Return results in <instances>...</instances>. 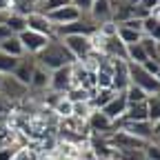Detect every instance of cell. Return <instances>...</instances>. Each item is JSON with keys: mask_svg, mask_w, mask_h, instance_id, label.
<instances>
[{"mask_svg": "<svg viewBox=\"0 0 160 160\" xmlns=\"http://www.w3.org/2000/svg\"><path fill=\"white\" fill-rule=\"evenodd\" d=\"M33 58H36V65L42 67V69H47V71H56L60 67H69V65L76 62V58L69 53V49L62 45V40H60L58 36L49 38L47 47L40 51V53H36Z\"/></svg>", "mask_w": 160, "mask_h": 160, "instance_id": "6da1fadb", "label": "cell"}, {"mask_svg": "<svg viewBox=\"0 0 160 160\" xmlns=\"http://www.w3.org/2000/svg\"><path fill=\"white\" fill-rule=\"evenodd\" d=\"M127 69H129V85L142 89L147 96H156L160 93V82L142 69V65H136V62H127Z\"/></svg>", "mask_w": 160, "mask_h": 160, "instance_id": "7a4b0ae2", "label": "cell"}, {"mask_svg": "<svg viewBox=\"0 0 160 160\" xmlns=\"http://www.w3.org/2000/svg\"><path fill=\"white\" fill-rule=\"evenodd\" d=\"M0 96H2L11 107L25 102L29 98V87L22 85L20 80H16L13 76H2V82H0Z\"/></svg>", "mask_w": 160, "mask_h": 160, "instance_id": "3957f363", "label": "cell"}, {"mask_svg": "<svg viewBox=\"0 0 160 160\" xmlns=\"http://www.w3.org/2000/svg\"><path fill=\"white\" fill-rule=\"evenodd\" d=\"M60 40H62V45L69 49V53L76 58V62H85L87 58L93 56L91 38H87V36H65Z\"/></svg>", "mask_w": 160, "mask_h": 160, "instance_id": "277c9868", "label": "cell"}, {"mask_svg": "<svg viewBox=\"0 0 160 160\" xmlns=\"http://www.w3.org/2000/svg\"><path fill=\"white\" fill-rule=\"evenodd\" d=\"M53 31H56L58 38H65V36H87V38H91L98 31V27H96V22L89 16H82L80 20H76V22H69V25H62V27H53Z\"/></svg>", "mask_w": 160, "mask_h": 160, "instance_id": "5b68a950", "label": "cell"}, {"mask_svg": "<svg viewBox=\"0 0 160 160\" xmlns=\"http://www.w3.org/2000/svg\"><path fill=\"white\" fill-rule=\"evenodd\" d=\"M18 40H20V45H22V49H25L27 56H36V53H40V51L47 47V42H49V38H47V36L36 33V31H29V29H25L22 33H20Z\"/></svg>", "mask_w": 160, "mask_h": 160, "instance_id": "8992f818", "label": "cell"}, {"mask_svg": "<svg viewBox=\"0 0 160 160\" xmlns=\"http://www.w3.org/2000/svg\"><path fill=\"white\" fill-rule=\"evenodd\" d=\"M116 129L127 131L133 138L142 140V142H151L153 140V125L149 120H142V122H116Z\"/></svg>", "mask_w": 160, "mask_h": 160, "instance_id": "52a82bcc", "label": "cell"}, {"mask_svg": "<svg viewBox=\"0 0 160 160\" xmlns=\"http://www.w3.org/2000/svg\"><path fill=\"white\" fill-rule=\"evenodd\" d=\"M47 20L53 25V27H62V25H69V22H76V20L82 18V13H80V9H76L73 5H67V7H60L51 13H45Z\"/></svg>", "mask_w": 160, "mask_h": 160, "instance_id": "ba28073f", "label": "cell"}, {"mask_svg": "<svg viewBox=\"0 0 160 160\" xmlns=\"http://www.w3.org/2000/svg\"><path fill=\"white\" fill-rule=\"evenodd\" d=\"M127 107H129V105H127V96H125V91H118V93H116L100 111H102V113L111 120V122H118V120L125 116Z\"/></svg>", "mask_w": 160, "mask_h": 160, "instance_id": "9c48e42d", "label": "cell"}, {"mask_svg": "<svg viewBox=\"0 0 160 160\" xmlns=\"http://www.w3.org/2000/svg\"><path fill=\"white\" fill-rule=\"evenodd\" d=\"M71 89V65L69 67H60L56 71H51V80H49V91L53 93H67Z\"/></svg>", "mask_w": 160, "mask_h": 160, "instance_id": "30bf717a", "label": "cell"}, {"mask_svg": "<svg viewBox=\"0 0 160 160\" xmlns=\"http://www.w3.org/2000/svg\"><path fill=\"white\" fill-rule=\"evenodd\" d=\"M89 18L96 22V27L113 22V13H111V7H109V0H93L91 9H89Z\"/></svg>", "mask_w": 160, "mask_h": 160, "instance_id": "8fae6325", "label": "cell"}, {"mask_svg": "<svg viewBox=\"0 0 160 160\" xmlns=\"http://www.w3.org/2000/svg\"><path fill=\"white\" fill-rule=\"evenodd\" d=\"M49 80H51V71L38 67L33 69V76L29 80V96H40V93H47L49 91Z\"/></svg>", "mask_w": 160, "mask_h": 160, "instance_id": "7c38bea8", "label": "cell"}, {"mask_svg": "<svg viewBox=\"0 0 160 160\" xmlns=\"http://www.w3.org/2000/svg\"><path fill=\"white\" fill-rule=\"evenodd\" d=\"M27 29L29 31H36V33H42L47 38H53L56 31H53V25L47 20L45 13H40V11H33L27 16Z\"/></svg>", "mask_w": 160, "mask_h": 160, "instance_id": "4fadbf2b", "label": "cell"}, {"mask_svg": "<svg viewBox=\"0 0 160 160\" xmlns=\"http://www.w3.org/2000/svg\"><path fill=\"white\" fill-rule=\"evenodd\" d=\"M129 87V69H127V60H113V78H111V89L125 91Z\"/></svg>", "mask_w": 160, "mask_h": 160, "instance_id": "5bb4252c", "label": "cell"}, {"mask_svg": "<svg viewBox=\"0 0 160 160\" xmlns=\"http://www.w3.org/2000/svg\"><path fill=\"white\" fill-rule=\"evenodd\" d=\"M33 69H36V58L33 56H22V58H20L18 60V67L13 69V78L16 80H20V82H22V85H27L29 87V80H31V76H33Z\"/></svg>", "mask_w": 160, "mask_h": 160, "instance_id": "9a60e30c", "label": "cell"}, {"mask_svg": "<svg viewBox=\"0 0 160 160\" xmlns=\"http://www.w3.org/2000/svg\"><path fill=\"white\" fill-rule=\"evenodd\" d=\"M0 51L11 56V58H22L25 56V49H22V45H20L18 36H11V38L5 40V42H0Z\"/></svg>", "mask_w": 160, "mask_h": 160, "instance_id": "2e32d148", "label": "cell"}, {"mask_svg": "<svg viewBox=\"0 0 160 160\" xmlns=\"http://www.w3.org/2000/svg\"><path fill=\"white\" fill-rule=\"evenodd\" d=\"M142 36H149V38L156 40V42H160V20L153 13L142 20Z\"/></svg>", "mask_w": 160, "mask_h": 160, "instance_id": "e0dca14e", "label": "cell"}, {"mask_svg": "<svg viewBox=\"0 0 160 160\" xmlns=\"http://www.w3.org/2000/svg\"><path fill=\"white\" fill-rule=\"evenodd\" d=\"M7 29L13 33V36H20L25 29H27V16H20V13H9L7 16Z\"/></svg>", "mask_w": 160, "mask_h": 160, "instance_id": "ac0fdd59", "label": "cell"}, {"mask_svg": "<svg viewBox=\"0 0 160 160\" xmlns=\"http://www.w3.org/2000/svg\"><path fill=\"white\" fill-rule=\"evenodd\" d=\"M145 60H149V58H147V53H145V49H142V45H140V42L127 45V62L142 65Z\"/></svg>", "mask_w": 160, "mask_h": 160, "instance_id": "d6986e66", "label": "cell"}, {"mask_svg": "<svg viewBox=\"0 0 160 160\" xmlns=\"http://www.w3.org/2000/svg\"><path fill=\"white\" fill-rule=\"evenodd\" d=\"M147 118L151 125H156L160 120V93L147 96Z\"/></svg>", "mask_w": 160, "mask_h": 160, "instance_id": "ffe728a7", "label": "cell"}, {"mask_svg": "<svg viewBox=\"0 0 160 160\" xmlns=\"http://www.w3.org/2000/svg\"><path fill=\"white\" fill-rule=\"evenodd\" d=\"M93 93H96V91H87L85 87H71V89L65 93V98L69 100V102H89Z\"/></svg>", "mask_w": 160, "mask_h": 160, "instance_id": "44dd1931", "label": "cell"}, {"mask_svg": "<svg viewBox=\"0 0 160 160\" xmlns=\"http://www.w3.org/2000/svg\"><path fill=\"white\" fill-rule=\"evenodd\" d=\"M93 107L91 102H71V116L78 118V120H82V122H87V118L91 116Z\"/></svg>", "mask_w": 160, "mask_h": 160, "instance_id": "7402d4cb", "label": "cell"}, {"mask_svg": "<svg viewBox=\"0 0 160 160\" xmlns=\"http://www.w3.org/2000/svg\"><path fill=\"white\" fill-rule=\"evenodd\" d=\"M116 36L122 40L125 45H133V42H140V38H142V33L140 31H133V29H125V27H118L116 25Z\"/></svg>", "mask_w": 160, "mask_h": 160, "instance_id": "603a6c76", "label": "cell"}, {"mask_svg": "<svg viewBox=\"0 0 160 160\" xmlns=\"http://www.w3.org/2000/svg\"><path fill=\"white\" fill-rule=\"evenodd\" d=\"M18 60L20 58H11V56L0 51V76H11L13 69L18 67Z\"/></svg>", "mask_w": 160, "mask_h": 160, "instance_id": "cb8c5ba5", "label": "cell"}, {"mask_svg": "<svg viewBox=\"0 0 160 160\" xmlns=\"http://www.w3.org/2000/svg\"><path fill=\"white\" fill-rule=\"evenodd\" d=\"M71 5V0H40V5H38V11L40 13H51L60 7H67Z\"/></svg>", "mask_w": 160, "mask_h": 160, "instance_id": "d4e9b609", "label": "cell"}, {"mask_svg": "<svg viewBox=\"0 0 160 160\" xmlns=\"http://www.w3.org/2000/svg\"><path fill=\"white\" fill-rule=\"evenodd\" d=\"M125 96H127V105H138V102H145V100H147V93L142 89L133 87V85H129L125 89Z\"/></svg>", "mask_w": 160, "mask_h": 160, "instance_id": "484cf974", "label": "cell"}, {"mask_svg": "<svg viewBox=\"0 0 160 160\" xmlns=\"http://www.w3.org/2000/svg\"><path fill=\"white\" fill-rule=\"evenodd\" d=\"M116 160H147L142 149H127V151H116Z\"/></svg>", "mask_w": 160, "mask_h": 160, "instance_id": "4316f807", "label": "cell"}, {"mask_svg": "<svg viewBox=\"0 0 160 160\" xmlns=\"http://www.w3.org/2000/svg\"><path fill=\"white\" fill-rule=\"evenodd\" d=\"M140 45H142V49H145L147 58H149V60H153V56H156V47H158L156 40H153V38H149V36H142V38H140Z\"/></svg>", "mask_w": 160, "mask_h": 160, "instance_id": "83f0119b", "label": "cell"}, {"mask_svg": "<svg viewBox=\"0 0 160 160\" xmlns=\"http://www.w3.org/2000/svg\"><path fill=\"white\" fill-rule=\"evenodd\" d=\"M142 151H145V158L147 160H160V142H156V140L147 142Z\"/></svg>", "mask_w": 160, "mask_h": 160, "instance_id": "f1b7e54d", "label": "cell"}, {"mask_svg": "<svg viewBox=\"0 0 160 160\" xmlns=\"http://www.w3.org/2000/svg\"><path fill=\"white\" fill-rule=\"evenodd\" d=\"M51 111H53V113H58L60 118L65 120V118H69V116H71V102H69L67 98H62V100H60V102H58Z\"/></svg>", "mask_w": 160, "mask_h": 160, "instance_id": "f546056e", "label": "cell"}, {"mask_svg": "<svg viewBox=\"0 0 160 160\" xmlns=\"http://www.w3.org/2000/svg\"><path fill=\"white\" fill-rule=\"evenodd\" d=\"M91 2H93V0H71V5H73L76 9H80V13H82V16H89Z\"/></svg>", "mask_w": 160, "mask_h": 160, "instance_id": "4dcf8cb0", "label": "cell"}, {"mask_svg": "<svg viewBox=\"0 0 160 160\" xmlns=\"http://www.w3.org/2000/svg\"><path fill=\"white\" fill-rule=\"evenodd\" d=\"M140 7H142L145 11H149V13H153L156 11V7H158V0H140L138 2Z\"/></svg>", "mask_w": 160, "mask_h": 160, "instance_id": "1f68e13d", "label": "cell"}, {"mask_svg": "<svg viewBox=\"0 0 160 160\" xmlns=\"http://www.w3.org/2000/svg\"><path fill=\"white\" fill-rule=\"evenodd\" d=\"M11 109H13V107L7 102L2 96H0V113H2V116H11Z\"/></svg>", "mask_w": 160, "mask_h": 160, "instance_id": "d6a6232c", "label": "cell"}, {"mask_svg": "<svg viewBox=\"0 0 160 160\" xmlns=\"http://www.w3.org/2000/svg\"><path fill=\"white\" fill-rule=\"evenodd\" d=\"M11 36H13V33L7 29V25H0V42H5V40L11 38Z\"/></svg>", "mask_w": 160, "mask_h": 160, "instance_id": "836d02e7", "label": "cell"}, {"mask_svg": "<svg viewBox=\"0 0 160 160\" xmlns=\"http://www.w3.org/2000/svg\"><path fill=\"white\" fill-rule=\"evenodd\" d=\"M0 11H9V0H0Z\"/></svg>", "mask_w": 160, "mask_h": 160, "instance_id": "e575fe53", "label": "cell"}, {"mask_svg": "<svg viewBox=\"0 0 160 160\" xmlns=\"http://www.w3.org/2000/svg\"><path fill=\"white\" fill-rule=\"evenodd\" d=\"M7 16H9V11H0V25L7 22Z\"/></svg>", "mask_w": 160, "mask_h": 160, "instance_id": "d590c367", "label": "cell"}, {"mask_svg": "<svg viewBox=\"0 0 160 160\" xmlns=\"http://www.w3.org/2000/svg\"><path fill=\"white\" fill-rule=\"evenodd\" d=\"M158 133H160V120H158V122H156V125H153V138H156V136H158Z\"/></svg>", "mask_w": 160, "mask_h": 160, "instance_id": "8d00e7d4", "label": "cell"}, {"mask_svg": "<svg viewBox=\"0 0 160 160\" xmlns=\"http://www.w3.org/2000/svg\"><path fill=\"white\" fill-rule=\"evenodd\" d=\"M153 16H156V18L160 20V7H156V11H153Z\"/></svg>", "mask_w": 160, "mask_h": 160, "instance_id": "74e56055", "label": "cell"}, {"mask_svg": "<svg viewBox=\"0 0 160 160\" xmlns=\"http://www.w3.org/2000/svg\"><path fill=\"white\" fill-rule=\"evenodd\" d=\"M127 2H129V5H138V2H140V0H127Z\"/></svg>", "mask_w": 160, "mask_h": 160, "instance_id": "f35d334b", "label": "cell"}, {"mask_svg": "<svg viewBox=\"0 0 160 160\" xmlns=\"http://www.w3.org/2000/svg\"><path fill=\"white\" fill-rule=\"evenodd\" d=\"M153 78H156V80H158V82H160V69H158V73H156V76H153Z\"/></svg>", "mask_w": 160, "mask_h": 160, "instance_id": "ab89813d", "label": "cell"}, {"mask_svg": "<svg viewBox=\"0 0 160 160\" xmlns=\"http://www.w3.org/2000/svg\"><path fill=\"white\" fill-rule=\"evenodd\" d=\"M153 140H156V142H160V133H158V136H156V138H153Z\"/></svg>", "mask_w": 160, "mask_h": 160, "instance_id": "60d3db41", "label": "cell"}, {"mask_svg": "<svg viewBox=\"0 0 160 160\" xmlns=\"http://www.w3.org/2000/svg\"><path fill=\"white\" fill-rule=\"evenodd\" d=\"M0 82H2V76H0Z\"/></svg>", "mask_w": 160, "mask_h": 160, "instance_id": "b9f144b4", "label": "cell"}, {"mask_svg": "<svg viewBox=\"0 0 160 160\" xmlns=\"http://www.w3.org/2000/svg\"><path fill=\"white\" fill-rule=\"evenodd\" d=\"M158 7H160V0H158Z\"/></svg>", "mask_w": 160, "mask_h": 160, "instance_id": "7bdbcfd3", "label": "cell"}]
</instances>
